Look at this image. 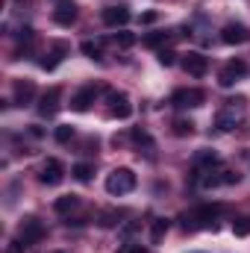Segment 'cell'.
Listing matches in <instances>:
<instances>
[{
    "label": "cell",
    "mask_w": 250,
    "mask_h": 253,
    "mask_svg": "<svg viewBox=\"0 0 250 253\" xmlns=\"http://www.w3.org/2000/svg\"><path fill=\"white\" fill-rule=\"evenodd\" d=\"M118 253H150V251H147V248H141V245L126 242V245H121V248H118Z\"/></svg>",
    "instance_id": "cell-28"
},
{
    "label": "cell",
    "mask_w": 250,
    "mask_h": 253,
    "mask_svg": "<svg viewBox=\"0 0 250 253\" xmlns=\"http://www.w3.org/2000/svg\"><path fill=\"white\" fill-rule=\"evenodd\" d=\"M106 97H109V115L112 118H118V121H126L129 115H132V106H129V100H126L124 91H106Z\"/></svg>",
    "instance_id": "cell-8"
},
{
    "label": "cell",
    "mask_w": 250,
    "mask_h": 253,
    "mask_svg": "<svg viewBox=\"0 0 250 253\" xmlns=\"http://www.w3.org/2000/svg\"><path fill=\"white\" fill-rule=\"evenodd\" d=\"M97 94H100V85H83V88L71 97V109H74V112H85V109H91V103L97 100Z\"/></svg>",
    "instance_id": "cell-6"
},
{
    "label": "cell",
    "mask_w": 250,
    "mask_h": 253,
    "mask_svg": "<svg viewBox=\"0 0 250 253\" xmlns=\"http://www.w3.org/2000/svg\"><path fill=\"white\" fill-rule=\"evenodd\" d=\"M135 186H138V180H135V174H132L129 168H115V171L106 177V191H109L112 197L129 194Z\"/></svg>",
    "instance_id": "cell-2"
},
{
    "label": "cell",
    "mask_w": 250,
    "mask_h": 253,
    "mask_svg": "<svg viewBox=\"0 0 250 253\" xmlns=\"http://www.w3.org/2000/svg\"><path fill=\"white\" fill-rule=\"evenodd\" d=\"M33 97H36V83L33 80H18L15 83V103L27 106V103H33Z\"/></svg>",
    "instance_id": "cell-14"
},
{
    "label": "cell",
    "mask_w": 250,
    "mask_h": 253,
    "mask_svg": "<svg viewBox=\"0 0 250 253\" xmlns=\"http://www.w3.org/2000/svg\"><path fill=\"white\" fill-rule=\"evenodd\" d=\"M248 39H250V33H248L245 24H236V21H233V24H227V27L221 30V42H224V44H245Z\"/></svg>",
    "instance_id": "cell-12"
},
{
    "label": "cell",
    "mask_w": 250,
    "mask_h": 253,
    "mask_svg": "<svg viewBox=\"0 0 250 253\" xmlns=\"http://www.w3.org/2000/svg\"><path fill=\"white\" fill-rule=\"evenodd\" d=\"M129 138H132V141H135L138 147H144L147 153H150V150L156 147V141L150 138V132H147V129H132V132H129Z\"/></svg>",
    "instance_id": "cell-17"
},
{
    "label": "cell",
    "mask_w": 250,
    "mask_h": 253,
    "mask_svg": "<svg viewBox=\"0 0 250 253\" xmlns=\"http://www.w3.org/2000/svg\"><path fill=\"white\" fill-rule=\"evenodd\" d=\"M53 253H62V251H53Z\"/></svg>",
    "instance_id": "cell-31"
},
{
    "label": "cell",
    "mask_w": 250,
    "mask_h": 253,
    "mask_svg": "<svg viewBox=\"0 0 250 253\" xmlns=\"http://www.w3.org/2000/svg\"><path fill=\"white\" fill-rule=\"evenodd\" d=\"M118 221H121V212H118V209H103V212L97 215V224H100V227H115Z\"/></svg>",
    "instance_id": "cell-20"
},
{
    "label": "cell",
    "mask_w": 250,
    "mask_h": 253,
    "mask_svg": "<svg viewBox=\"0 0 250 253\" xmlns=\"http://www.w3.org/2000/svg\"><path fill=\"white\" fill-rule=\"evenodd\" d=\"M53 21H56L59 27H71V24L77 21V3H74V0H56V6H53Z\"/></svg>",
    "instance_id": "cell-10"
},
{
    "label": "cell",
    "mask_w": 250,
    "mask_h": 253,
    "mask_svg": "<svg viewBox=\"0 0 250 253\" xmlns=\"http://www.w3.org/2000/svg\"><path fill=\"white\" fill-rule=\"evenodd\" d=\"M206 100V94L200 91V88H177L174 94H171V106H177V109H194V106H200Z\"/></svg>",
    "instance_id": "cell-5"
},
{
    "label": "cell",
    "mask_w": 250,
    "mask_h": 253,
    "mask_svg": "<svg viewBox=\"0 0 250 253\" xmlns=\"http://www.w3.org/2000/svg\"><path fill=\"white\" fill-rule=\"evenodd\" d=\"M6 253H24V245H21V242H15V245H9V248H6Z\"/></svg>",
    "instance_id": "cell-30"
},
{
    "label": "cell",
    "mask_w": 250,
    "mask_h": 253,
    "mask_svg": "<svg viewBox=\"0 0 250 253\" xmlns=\"http://www.w3.org/2000/svg\"><path fill=\"white\" fill-rule=\"evenodd\" d=\"M233 233H236V236H250V215L233 221Z\"/></svg>",
    "instance_id": "cell-24"
},
{
    "label": "cell",
    "mask_w": 250,
    "mask_h": 253,
    "mask_svg": "<svg viewBox=\"0 0 250 253\" xmlns=\"http://www.w3.org/2000/svg\"><path fill=\"white\" fill-rule=\"evenodd\" d=\"M165 233H168V221H165V218H156V221H153V230H150V239L159 242Z\"/></svg>",
    "instance_id": "cell-23"
},
{
    "label": "cell",
    "mask_w": 250,
    "mask_h": 253,
    "mask_svg": "<svg viewBox=\"0 0 250 253\" xmlns=\"http://www.w3.org/2000/svg\"><path fill=\"white\" fill-rule=\"evenodd\" d=\"M115 44H121V47H132V44H135V36H132V33H118V36H115Z\"/></svg>",
    "instance_id": "cell-26"
},
{
    "label": "cell",
    "mask_w": 250,
    "mask_h": 253,
    "mask_svg": "<svg viewBox=\"0 0 250 253\" xmlns=\"http://www.w3.org/2000/svg\"><path fill=\"white\" fill-rule=\"evenodd\" d=\"M224 212V203H206V206H197L191 215H183V227L186 230H203V227H212L215 230V221L218 215Z\"/></svg>",
    "instance_id": "cell-1"
},
{
    "label": "cell",
    "mask_w": 250,
    "mask_h": 253,
    "mask_svg": "<svg viewBox=\"0 0 250 253\" xmlns=\"http://www.w3.org/2000/svg\"><path fill=\"white\" fill-rule=\"evenodd\" d=\"M77 206H80V197H77V194H62V197H56V200H53V212H59V215L74 212Z\"/></svg>",
    "instance_id": "cell-16"
},
{
    "label": "cell",
    "mask_w": 250,
    "mask_h": 253,
    "mask_svg": "<svg viewBox=\"0 0 250 253\" xmlns=\"http://www.w3.org/2000/svg\"><path fill=\"white\" fill-rule=\"evenodd\" d=\"M59 100H62V88H59V85H50V88L42 94V100H39V112H42L44 118H53V115L59 112Z\"/></svg>",
    "instance_id": "cell-7"
},
{
    "label": "cell",
    "mask_w": 250,
    "mask_h": 253,
    "mask_svg": "<svg viewBox=\"0 0 250 253\" xmlns=\"http://www.w3.org/2000/svg\"><path fill=\"white\" fill-rule=\"evenodd\" d=\"M183 71H186L188 77H206L209 56H203V53H186L183 56Z\"/></svg>",
    "instance_id": "cell-11"
},
{
    "label": "cell",
    "mask_w": 250,
    "mask_h": 253,
    "mask_svg": "<svg viewBox=\"0 0 250 253\" xmlns=\"http://www.w3.org/2000/svg\"><path fill=\"white\" fill-rule=\"evenodd\" d=\"M39 180H42L44 186H59V183L65 180V165L59 162V159H47V162L42 165Z\"/></svg>",
    "instance_id": "cell-9"
},
{
    "label": "cell",
    "mask_w": 250,
    "mask_h": 253,
    "mask_svg": "<svg viewBox=\"0 0 250 253\" xmlns=\"http://www.w3.org/2000/svg\"><path fill=\"white\" fill-rule=\"evenodd\" d=\"M248 74V62L245 59H230V62L221 68V74H218V83L224 85V88H230V85H236L242 77Z\"/></svg>",
    "instance_id": "cell-4"
},
{
    "label": "cell",
    "mask_w": 250,
    "mask_h": 253,
    "mask_svg": "<svg viewBox=\"0 0 250 253\" xmlns=\"http://www.w3.org/2000/svg\"><path fill=\"white\" fill-rule=\"evenodd\" d=\"M215 126H218L221 132H233V129L239 126V112H236V109H221V112L215 115Z\"/></svg>",
    "instance_id": "cell-15"
},
{
    "label": "cell",
    "mask_w": 250,
    "mask_h": 253,
    "mask_svg": "<svg viewBox=\"0 0 250 253\" xmlns=\"http://www.w3.org/2000/svg\"><path fill=\"white\" fill-rule=\"evenodd\" d=\"M156 21H159V15H156V12H144V15L138 18V24H156Z\"/></svg>",
    "instance_id": "cell-29"
},
{
    "label": "cell",
    "mask_w": 250,
    "mask_h": 253,
    "mask_svg": "<svg viewBox=\"0 0 250 253\" xmlns=\"http://www.w3.org/2000/svg\"><path fill=\"white\" fill-rule=\"evenodd\" d=\"M191 132H194V124H191L188 118H177V121H174V135L183 138V135H191Z\"/></svg>",
    "instance_id": "cell-21"
},
{
    "label": "cell",
    "mask_w": 250,
    "mask_h": 253,
    "mask_svg": "<svg viewBox=\"0 0 250 253\" xmlns=\"http://www.w3.org/2000/svg\"><path fill=\"white\" fill-rule=\"evenodd\" d=\"M174 56H177L174 50H159V65H165V68H171V65L177 62Z\"/></svg>",
    "instance_id": "cell-27"
},
{
    "label": "cell",
    "mask_w": 250,
    "mask_h": 253,
    "mask_svg": "<svg viewBox=\"0 0 250 253\" xmlns=\"http://www.w3.org/2000/svg\"><path fill=\"white\" fill-rule=\"evenodd\" d=\"M71 174H74L80 183H88V180H91V174H94V168H91L88 162H77V165L71 168Z\"/></svg>",
    "instance_id": "cell-19"
},
{
    "label": "cell",
    "mask_w": 250,
    "mask_h": 253,
    "mask_svg": "<svg viewBox=\"0 0 250 253\" xmlns=\"http://www.w3.org/2000/svg\"><path fill=\"white\" fill-rule=\"evenodd\" d=\"M165 42H168V33H150V36H144V47H159Z\"/></svg>",
    "instance_id": "cell-25"
},
{
    "label": "cell",
    "mask_w": 250,
    "mask_h": 253,
    "mask_svg": "<svg viewBox=\"0 0 250 253\" xmlns=\"http://www.w3.org/2000/svg\"><path fill=\"white\" fill-rule=\"evenodd\" d=\"M80 50H83L88 59H100V56H103V44H100V42H91V39H85V42L80 44Z\"/></svg>",
    "instance_id": "cell-18"
},
{
    "label": "cell",
    "mask_w": 250,
    "mask_h": 253,
    "mask_svg": "<svg viewBox=\"0 0 250 253\" xmlns=\"http://www.w3.org/2000/svg\"><path fill=\"white\" fill-rule=\"evenodd\" d=\"M100 18L106 27H124V24H129V9L126 6H106Z\"/></svg>",
    "instance_id": "cell-13"
},
{
    "label": "cell",
    "mask_w": 250,
    "mask_h": 253,
    "mask_svg": "<svg viewBox=\"0 0 250 253\" xmlns=\"http://www.w3.org/2000/svg\"><path fill=\"white\" fill-rule=\"evenodd\" d=\"M53 138H56L59 144L71 141V138H74V126H71V124H59V126H56V132H53Z\"/></svg>",
    "instance_id": "cell-22"
},
{
    "label": "cell",
    "mask_w": 250,
    "mask_h": 253,
    "mask_svg": "<svg viewBox=\"0 0 250 253\" xmlns=\"http://www.w3.org/2000/svg\"><path fill=\"white\" fill-rule=\"evenodd\" d=\"M44 239V224L39 221V218H24L21 224H18V242L24 245V248H30V245H39Z\"/></svg>",
    "instance_id": "cell-3"
}]
</instances>
